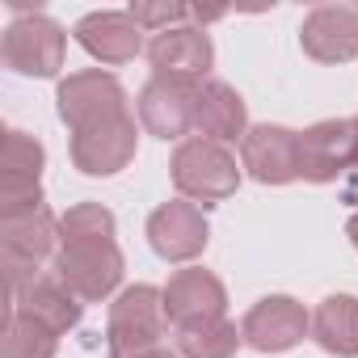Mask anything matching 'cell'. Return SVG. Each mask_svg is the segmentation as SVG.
<instances>
[{"label":"cell","instance_id":"7","mask_svg":"<svg viewBox=\"0 0 358 358\" xmlns=\"http://www.w3.org/2000/svg\"><path fill=\"white\" fill-rule=\"evenodd\" d=\"M55 101H59V118H64L72 131L93 127V122H101V118H114V114H127V110H131V106H127V89L118 85V76H110V72H101V68L72 72V76L59 85Z\"/></svg>","mask_w":358,"mask_h":358},{"label":"cell","instance_id":"21","mask_svg":"<svg viewBox=\"0 0 358 358\" xmlns=\"http://www.w3.org/2000/svg\"><path fill=\"white\" fill-rule=\"evenodd\" d=\"M55 350H59V333L17 312L5 316V358H55Z\"/></svg>","mask_w":358,"mask_h":358},{"label":"cell","instance_id":"18","mask_svg":"<svg viewBox=\"0 0 358 358\" xmlns=\"http://www.w3.org/2000/svg\"><path fill=\"white\" fill-rule=\"evenodd\" d=\"M0 245H5L9 262L38 266L59 245V220L47 207L22 211V215H0Z\"/></svg>","mask_w":358,"mask_h":358},{"label":"cell","instance_id":"11","mask_svg":"<svg viewBox=\"0 0 358 358\" xmlns=\"http://www.w3.org/2000/svg\"><path fill=\"white\" fill-rule=\"evenodd\" d=\"M354 169V122L350 118H324L299 131V173L303 182H337V177Z\"/></svg>","mask_w":358,"mask_h":358},{"label":"cell","instance_id":"1","mask_svg":"<svg viewBox=\"0 0 358 358\" xmlns=\"http://www.w3.org/2000/svg\"><path fill=\"white\" fill-rule=\"evenodd\" d=\"M169 169H173V186H177V194H186L190 203H203V207L232 199L236 186H241L236 156H232L224 143L203 139V135H190V139L177 143Z\"/></svg>","mask_w":358,"mask_h":358},{"label":"cell","instance_id":"26","mask_svg":"<svg viewBox=\"0 0 358 358\" xmlns=\"http://www.w3.org/2000/svg\"><path fill=\"white\" fill-rule=\"evenodd\" d=\"M110 358H182V354H173L164 345H148V350H110Z\"/></svg>","mask_w":358,"mask_h":358},{"label":"cell","instance_id":"15","mask_svg":"<svg viewBox=\"0 0 358 358\" xmlns=\"http://www.w3.org/2000/svg\"><path fill=\"white\" fill-rule=\"evenodd\" d=\"M76 43L101 64H131L143 51V30L135 26L131 13L101 9V13H89L76 22Z\"/></svg>","mask_w":358,"mask_h":358},{"label":"cell","instance_id":"20","mask_svg":"<svg viewBox=\"0 0 358 358\" xmlns=\"http://www.w3.org/2000/svg\"><path fill=\"white\" fill-rule=\"evenodd\" d=\"M241 341L245 337H241V329L228 316L177 329V354H182V358H232L241 350Z\"/></svg>","mask_w":358,"mask_h":358},{"label":"cell","instance_id":"17","mask_svg":"<svg viewBox=\"0 0 358 358\" xmlns=\"http://www.w3.org/2000/svg\"><path fill=\"white\" fill-rule=\"evenodd\" d=\"M194 131H203V139L215 143H232L249 135V110L245 97L224 85V80H203L199 89V110H194Z\"/></svg>","mask_w":358,"mask_h":358},{"label":"cell","instance_id":"28","mask_svg":"<svg viewBox=\"0 0 358 358\" xmlns=\"http://www.w3.org/2000/svg\"><path fill=\"white\" fill-rule=\"evenodd\" d=\"M350 122H354V169H358V114H354Z\"/></svg>","mask_w":358,"mask_h":358},{"label":"cell","instance_id":"13","mask_svg":"<svg viewBox=\"0 0 358 358\" xmlns=\"http://www.w3.org/2000/svg\"><path fill=\"white\" fill-rule=\"evenodd\" d=\"M148 64H152V76L203 80L215 64V47L203 26H173L148 43Z\"/></svg>","mask_w":358,"mask_h":358},{"label":"cell","instance_id":"25","mask_svg":"<svg viewBox=\"0 0 358 358\" xmlns=\"http://www.w3.org/2000/svg\"><path fill=\"white\" fill-rule=\"evenodd\" d=\"M127 13L135 17L139 30H156V34H164V30H173V26H182V22L190 17V9L177 5V0H135Z\"/></svg>","mask_w":358,"mask_h":358},{"label":"cell","instance_id":"5","mask_svg":"<svg viewBox=\"0 0 358 358\" xmlns=\"http://www.w3.org/2000/svg\"><path fill=\"white\" fill-rule=\"evenodd\" d=\"M164 329H169L164 291H156V287H148V282L127 287V291L110 303V320H106V341H110V350H148V345H160Z\"/></svg>","mask_w":358,"mask_h":358},{"label":"cell","instance_id":"12","mask_svg":"<svg viewBox=\"0 0 358 358\" xmlns=\"http://www.w3.org/2000/svg\"><path fill=\"white\" fill-rule=\"evenodd\" d=\"M228 312V291L224 282L203 270V266H190V270H177L164 287V316L173 329H186V324H199V320H220Z\"/></svg>","mask_w":358,"mask_h":358},{"label":"cell","instance_id":"24","mask_svg":"<svg viewBox=\"0 0 358 358\" xmlns=\"http://www.w3.org/2000/svg\"><path fill=\"white\" fill-rule=\"evenodd\" d=\"M43 207V186L38 177H17V173H0V215H22Z\"/></svg>","mask_w":358,"mask_h":358},{"label":"cell","instance_id":"3","mask_svg":"<svg viewBox=\"0 0 358 358\" xmlns=\"http://www.w3.org/2000/svg\"><path fill=\"white\" fill-rule=\"evenodd\" d=\"M199 89L203 80H182V76H152L139 89V127L156 139H186L194 131V110H199Z\"/></svg>","mask_w":358,"mask_h":358},{"label":"cell","instance_id":"8","mask_svg":"<svg viewBox=\"0 0 358 358\" xmlns=\"http://www.w3.org/2000/svg\"><path fill=\"white\" fill-rule=\"evenodd\" d=\"M308 333H312V316L291 295H266L241 320V337L257 354H282V350L299 345Z\"/></svg>","mask_w":358,"mask_h":358},{"label":"cell","instance_id":"27","mask_svg":"<svg viewBox=\"0 0 358 358\" xmlns=\"http://www.w3.org/2000/svg\"><path fill=\"white\" fill-rule=\"evenodd\" d=\"M345 236H350V241H354V249H358V211L350 215V224H345Z\"/></svg>","mask_w":358,"mask_h":358},{"label":"cell","instance_id":"23","mask_svg":"<svg viewBox=\"0 0 358 358\" xmlns=\"http://www.w3.org/2000/svg\"><path fill=\"white\" fill-rule=\"evenodd\" d=\"M43 143L26 131H9L5 135V156H0V173H17V177H38L43 173Z\"/></svg>","mask_w":358,"mask_h":358},{"label":"cell","instance_id":"16","mask_svg":"<svg viewBox=\"0 0 358 358\" xmlns=\"http://www.w3.org/2000/svg\"><path fill=\"white\" fill-rule=\"evenodd\" d=\"M13 312L17 316H30V320H38L43 329H51V333H68V329H76L80 324V312H85V303L68 291V282L59 278V274H38L17 299H13Z\"/></svg>","mask_w":358,"mask_h":358},{"label":"cell","instance_id":"14","mask_svg":"<svg viewBox=\"0 0 358 358\" xmlns=\"http://www.w3.org/2000/svg\"><path fill=\"white\" fill-rule=\"evenodd\" d=\"M299 43L316 64H345L358 55V9L320 5L303 17Z\"/></svg>","mask_w":358,"mask_h":358},{"label":"cell","instance_id":"19","mask_svg":"<svg viewBox=\"0 0 358 358\" xmlns=\"http://www.w3.org/2000/svg\"><path fill=\"white\" fill-rule=\"evenodd\" d=\"M312 337L320 350L337 358H358V299L354 295H329L312 312Z\"/></svg>","mask_w":358,"mask_h":358},{"label":"cell","instance_id":"22","mask_svg":"<svg viewBox=\"0 0 358 358\" xmlns=\"http://www.w3.org/2000/svg\"><path fill=\"white\" fill-rule=\"evenodd\" d=\"M59 241H114V215L101 203H76L59 220Z\"/></svg>","mask_w":358,"mask_h":358},{"label":"cell","instance_id":"2","mask_svg":"<svg viewBox=\"0 0 358 358\" xmlns=\"http://www.w3.org/2000/svg\"><path fill=\"white\" fill-rule=\"evenodd\" d=\"M55 274L80 303H97L122 282V253L114 241H59Z\"/></svg>","mask_w":358,"mask_h":358},{"label":"cell","instance_id":"9","mask_svg":"<svg viewBox=\"0 0 358 358\" xmlns=\"http://www.w3.org/2000/svg\"><path fill=\"white\" fill-rule=\"evenodd\" d=\"M241 164L249 169L253 182L262 186H287V182H299V131L291 127H274V122H262V127H249V135L241 139Z\"/></svg>","mask_w":358,"mask_h":358},{"label":"cell","instance_id":"10","mask_svg":"<svg viewBox=\"0 0 358 358\" xmlns=\"http://www.w3.org/2000/svg\"><path fill=\"white\" fill-rule=\"evenodd\" d=\"M211 241V228L199 211V203H160L148 215V245L164 257V262H194Z\"/></svg>","mask_w":358,"mask_h":358},{"label":"cell","instance_id":"6","mask_svg":"<svg viewBox=\"0 0 358 358\" xmlns=\"http://www.w3.org/2000/svg\"><path fill=\"white\" fill-rule=\"evenodd\" d=\"M135 148H139V127L131 110L72 131V164L89 177H110L127 169L135 160Z\"/></svg>","mask_w":358,"mask_h":358},{"label":"cell","instance_id":"4","mask_svg":"<svg viewBox=\"0 0 358 358\" xmlns=\"http://www.w3.org/2000/svg\"><path fill=\"white\" fill-rule=\"evenodd\" d=\"M64 51H68V34L47 13H26L9 22L5 43H0L5 64L22 76H55L64 68Z\"/></svg>","mask_w":358,"mask_h":358}]
</instances>
